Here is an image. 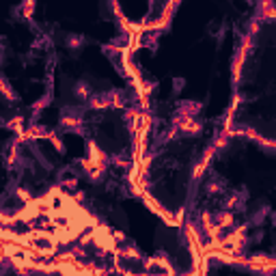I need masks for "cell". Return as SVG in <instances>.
<instances>
[{"label":"cell","mask_w":276,"mask_h":276,"mask_svg":"<svg viewBox=\"0 0 276 276\" xmlns=\"http://www.w3.org/2000/svg\"><path fill=\"white\" fill-rule=\"evenodd\" d=\"M259 30H261V22L257 17H251V22H248V30L246 32H251V35H259Z\"/></svg>","instance_id":"cell-29"},{"label":"cell","mask_w":276,"mask_h":276,"mask_svg":"<svg viewBox=\"0 0 276 276\" xmlns=\"http://www.w3.org/2000/svg\"><path fill=\"white\" fill-rule=\"evenodd\" d=\"M0 93H2V97H4L6 102H11V104H13V102H17V93H15V91H13L11 82L6 80L4 76L0 78Z\"/></svg>","instance_id":"cell-16"},{"label":"cell","mask_w":276,"mask_h":276,"mask_svg":"<svg viewBox=\"0 0 276 276\" xmlns=\"http://www.w3.org/2000/svg\"><path fill=\"white\" fill-rule=\"evenodd\" d=\"M240 48L244 50V52H248V54L253 52V48H255V37L251 35V32H244V35H242V39H240Z\"/></svg>","instance_id":"cell-21"},{"label":"cell","mask_w":276,"mask_h":276,"mask_svg":"<svg viewBox=\"0 0 276 276\" xmlns=\"http://www.w3.org/2000/svg\"><path fill=\"white\" fill-rule=\"evenodd\" d=\"M177 130H179V134H183V136H199L203 132V121L199 117H188Z\"/></svg>","instance_id":"cell-8"},{"label":"cell","mask_w":276,"mask_h":276,"mask_svg":"<svg viewBox=\"0 0 276 276\" xmlns=\"http://www.w3.org/2000/svg\"><path fill=\"white\" fill-rule=\"evenodd\" d=\"M183 84H186V80H183V78H175V80H173V87H175V93H181V89H183Z\"/></svg>","instance_id":"cell-30"},{"label":"cell","mask_w":276,"mask_h":276,"mask_svg":"<svg viewBox=\"0 0 276 276\" xmlns=\"http://www.w3.org/2000/svg\"><path fill=\"white\" fill-rule=\"evenodd\" d=\"M50 102H52V95H50V93H45V95L41 97V100H37L35 104H32V117H37L43 108H48V104H50Z\"/></svg>","instance_id":"cell-20"},{"label":"cell","mask_w":276,"mask_h":276,"mask_svg":"<svg viewBox=\"0 0 276 276\" xmlns=\"http://www.w3.org/2000/svg\"><path fill=\"white\" fill-rule=\"evenodd\" d=\"M216 222V218H214V214L209 212V209H205V212L201 214V231H205V229H209Z\"/></svg>","instance_id":"cell-23"},{"label":"cell","mask_w":276,"mask_h":276,"mask_svg":"<svg viewBox=\"0 0 276 276\" xmlns=\"http://www.w3.org/2000/svg\"><path fill=\"white\" fill-rule=\"evenodd\" d=\"M78 164H80V168H82V173L84 177L91 181V183H100L104 177H106V170H108V164H100V162H95V160H91V157H80L78 160Z\"/></svg>","instance_id":"cell-3"},{"label":"cell","mask_w":276,"mask_h":276,"mask_svg":"<svg viewBox=\"0 0 276 276\" xmlns=\"http://www.w3.org/2000/svg\"><path fill=\"white\" fill-rule=\"evenodd\" d=\"M89 110H108V108H123V93L119 89L106 91V93H95L84 104Z\"/></svg>","instance_id":"cell-1"},{"label":"cell","mask_w":276,"mask_h":276,"mask_svg":"<svg viewBox=\"0 0 276 276\" xmlns=\"http://www.w3.org/2000/svg\"><path fill=\"white\" fill-rule=\"evenodd\" d=\"M84 199H87V196H84L82 190H74V201L76 203H84Z\"/></svg>","instance_id":"cell-31"},{"label":"cell","mask_w":276,"mask_h":276,"mask_svg":"<svg viewBox=\"0 0 276 276\" xmlns=\"http://www.w3.org/2000/svg\"><path fill=\"white\" fill-rule=\"evenodd\" d=\"M117 257L119 259H132V261H142V255H140V251H138L136 246H132V244H128V246H123V248H117Z\"/></svg>","instance_id":"cell-12"},{"label":"cell","mask_w":276,"mask_h":276,"mask_svg":"<svg viewBox=\"0 0 276 276\" xmlns=\"http://www.w3.org/2000/svg\"><path fill=\"white\" fill-rule=\"evenodd\" d=\"M270 220H272L274 225H276V212H270Z\"/></svg>","instance_id":"cell-33"},{"label":"cell","mask_w":276,"mask_h":276,"mask_svg":"<svg viewBox=\"0 0 276 276\" xmlns=\"http://www.w3.org/2000/svg\"><path fill=\"white\" fill-rule=\"evenodd\" d=\"M35 6H37V0H22V4H19V17L30 22L32 15H35Z\"/></svg>","instance_id":"cell-14"},{"label":"cell","mask_w":276,"mask_h":276,"mask_svg":"<svg viewBox=\"0 0 276 276\" xmlns=\"http://www.w3.org/2000/svg\"><path fill=\"white\" fill-rule=\"evenodd\" d=\"M205 170H207V164H203L199 160V162L194 164V168H192V181H201L203 175H205Z\"/></svg>","instance_id":"cell-24"},{"label":"cell","mask_w":276,"mask_h":276,"mask_svg":"<svg viewBox=\"0 0 276 276\" xmlns=\"http://www.w3.org/2000/svg\"><path fill=\"white\" fill-rule=\"evenodd\" d=\"M113 235H115V238H117V240H121V242H126V235H123L121 231H113Z\"/></svg>","instance_id":"cell-32"},{"label":"cell","mask_w":276,"mask_h":276,"mask_svg":"<svg viewBox=\"0 0 276 276\" xmlns=\"http://www.w3.org/2000/svg\"><path fill=\"white\" fill-rule=\"evenodd\" d=\"M45 140H50L52 144H54V149H56L61 155L65 153V144H63V140H61V138H58L54 132H50V134H48V138H45Z\"/></svg>","instance_id":"cell-25"},{"label":"cell","mask_w":276,"mask_h":276,"mask_svg":"<svg viewBox=\"0 0 276 276\" xmlns=\"http://www.w3.org/2000/svg\"><path fill=\"white\" fill-rule=\"evenodd\" d=\"M214 218H216V222H218L222 229H225V231H227V229H231V227H235V214L231 212V209H225V207H222L220 212L214 214Z\"/></svg>","instance_id":"cell-11"},{"label":"cell","mask_w":276,"mask_h":276,"mask_svg":"<svg viewBox=\"0 0 276 276\" xmlns=\"http://www.w3.org/2000/svg\"><path fill=\"white\" fill-rule=\"evenodd\" d=\"M231 132H229V128L227 130H222V132L214 138V144H216V149L218 151H225V149H229V144H231Z\"/></svg>","instance_id":"cell-18"},{"label":"cell","mask_w":276,"mask_h":276,"mask_svg":"<svg viewBox=\"0 0 276 276\" xmlns=\"http://www.w3.org/2000/svg\"><path fill=\"white\" fill-rule=\"evenodd\" d=\"M87 155L91 157V160L100 162V164H110V155L95 140H87Z\"/></svg>","instance_id":"cell-9"},{"label":"cell","mask_w":276,"mask_h":276,"mask_svg":"<svg viewBox=\"0 0 276 276\" xmlns=\"http://www.w3.org/2000/svg\"><path fill=\"white\" fill-rule=\"evenodd\" d=\"M65 45H67L71 52H78L80 48L87 45V37H84V35H67V37H65Z\"/></svg>","instance_id":"cell-15"},{"label":"cell","mask_w":276,"mask_h":276,"mask_svg":"<svg viewBox=\"0 0 276 276\" xmlns=\"http://www.w3.org/2000/svg\"><path fill=\"white\" fill-rule=\"evenodd\" d=\"M246 56L248 52H244L242 48L235 50L233 54V61H231V78H233V87L238 89L240 82H242V71H244V65H246Z\"/></svg>","instance_id":"cell-6"},{"label":"cell","mask_w":276,"mask_h":276,"mask_svg":"<svg viewBox=\"0 0 276 276\" xmlns=\"http://www.w3.org/2000/svg\"><path fill=\"white\" fill-rule=\"evenodd\" d=\"M246 199H248L246 188L233 190V192H229L225 196V203H222V207L231 209V212H244V209H246Z\"/></svg>","instance_id":"cell-4"},{"label":"cell","mask_w":276,"mask_h":276,"mask_svg":"<svg viewBox=\"0 0 276 276\" xmlns=\"http://www.w3.org/2000/svg\"><path fill=\"white\" fill-rule=\"evenodd\" d=\"M74 95H76L80 102L87 104L95 93H93V89H91V84H89L87 80H78V82L74 84Z\"/></svg>","instance_id":"cell-10"},{"label":"cell","mask_w":276,"mask_h":276,"mask_svg":"<svg viewBox=\"0 0 276 276\" xmlns=\"http://www.w3.org/2000/svg\"><path fill=\"white\" fill-rule=\"evenodd\" d=\"M203 110V104L201 102H194V100H183L177 104L175 113L181 115V117H199V113Z\"/></svg>","instance_id":"cell-7"},{"label":"cell","mask_w":276,"mask_h":276,"mask_svg":"<svg viewBox=\"0 0 276 276\" xmlns=\"http://www.w3.org/2000/svg\"><path fill=\"white\" fill-rule=\"evenodd\" d=\"M216 153H218L216 144H214V142H209L207 147H205V151H203V155H201V162H203V164H207V166H209V162L214 160V155H216Z\"/></svg>","instance_id":"cell-22"},{"label":"cell","mask_w":276,"mask_h":276,"mask_svg":"<svg viewBox=\"0 0 276 276\" xmlns=\"http://www.w3.org/2000/svg\"><path fill=\"white\" fill-rule=\"evenodd\" d=\"M205 190H207V194H225V190H227V183L220 179V177H209L207 183H205Z\"/></svg>","instance_id":"cell-13"},{"label":"cell","mask_w":276,"mask_h":276,"mask_svg":"<svg viewBox=\"0 0 276 276\" xmlns=\"http://www.w3.org/2000/svg\"><path fill=\"white\" fill-rule=\"evenodd\" d=\"M255 17H257L261 24L276 22V2L274 0H259V2L255 4Z\"/></svg>","instance_id":"cell-5"},{"label":"cell","mask_w":276,"mask_h":276,"mask_svg":"<svg viewBox=\"0 0 276 276\" xmlns=\"http://www.w3.org/2000/svg\"><path fill=\"white\" fill-rule=\"evenodd\" d=\"M110 164H115V166H117V168L130 170V162L126 160V157H121V155H110Z\"/></svg>","instance_id":"cell-27"},{"label":"cell","mask_w":276,"mask_h":276,"mask_svg":"<svg viewBox=\"0 0 276 276\" xmlns=\"http://www.w3.org/2000/svg\"><path fill=\"white\" fill-rule=\"evenodd\" d=\"M61 186L74 192V190H78V177H61Z\"/></svg>","instance_id":"cell-26"},{"label":"cell","mask_w":276,"mask_h":276,"mask_svg":"<svg viewBox=\"0 0 276 276\" xmlns=\"http://www.w3.org/2000/svg\"><path fill=\"white\" fill-rule=\"evenodd\" d=\"M2 126L6 128V130H11V132L13 134H24V117H11V119H6L4 123H2Z\"/></svg>","instance_id":"cell-17"},{"label":"cell","mask_w":276,"mask_h":276,"mask_svg":"<svg viewBox=\"0 0 276 276\" xmlns=\"http://www.w3.org/2000/svg\"><path fill=\"white\" fill-rule=\"evenodd\" d=\"M270 212H272V209H270V205H264V207H259L257 212H255V214L251 216V225H261V222H264V220L268 218V216H270Z\"/></svg>","instance_id":"cell-19"},{"label":"cell","mask_w":276,"mask_h":276,"mask_svg":"<svg viewBox=\"0 0 276 276\" xmlns=\"http://www.w3.org/2000/svg\"><path fill=\"white\" fill-rule=\"evenodd\" d=\"M58 126L65 132H76V134H84V115L80 108H63Z\"/></svg>","instance_id":"cell-2"},{"label":"cell","mask_w":276,"mask_h":276,"mask_svg":"<svg viewBox=\"0 0 276 276\" xmlns=\"http://www.w3.org/2000/svg\"><path fill=\"white\" fill-rule=\"evenodd\" d=\"M15 194H17V199L24 201V203H32V201H35V199H32V194L26 188H15Z\"/></svg>","instance_id":"cell-28"},{"label":"cell","mask_w":276,"mask_h":276,"mask_svg":"<svg viewBox=\"0 0 276 276\" xmlns=\"http://www.w3.org/2000/svg\"><path fill=\"white\" fill-rule=\"evenodd\" d=\"M244 2H248V4H251V2H255V0H244Z\"/></svg>","instance_id":"cell-34"}]
</instances>
